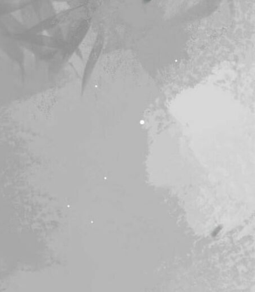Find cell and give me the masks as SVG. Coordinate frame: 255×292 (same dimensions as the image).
Listing matches in <instances>:
<instances>
[{
	"instance_id": "obj_1",
	"label": "cell",
	"mask_w": 255,
	"mask_h": 292,
	"mask_svg": "<svg viewBox=\"0 0 255 292\" xmlns=\"http://www.w3.org/2000/svg\"><path fill=\"white\" fill-rule=\"evenodd\" d=\"M151 1V0H143V2H144V3H149V2H150Z\"/></svg>"
}]
</instances>
